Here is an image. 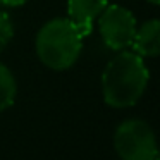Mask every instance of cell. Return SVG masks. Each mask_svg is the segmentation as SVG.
I'll return each instance as SVG.
<instances>
[{
  "label": "cell",
  "instance_id": "cell-1",
  "mask_svg": "<svg viewBox=\"0 0 160 160\" xmlns=\"http://www.w3.org/2000/svg\"><path fill=\"white\" fill-rule=\"evenodd\" d=\"M150 72L141 55L136 52L121 50L110 60L102 74L103 100L114 108H126L134 105L148 86Z\"/></svg>",
  "mask_w": 160,
  "mask_h": 160
},
{
  "label": "cell",
  "instance_id": "cell-2",
  "mask_svg": "<svg viewBox=\"0 0 160 160\" xmlns=\"http://www.w3.org/2000/svg\"><path fill=\"white\" fill-rule=\"evenodd\" d=\"M81 31L69 19H52L36 35V53L53 71L69 69L83 50Z\"/></svg>",
  "mask_w": 160,
  "mask_h": 160
},
{
  "label": "cell",
  "instance_id": "cell-3",
  "mask_svg": "<svg viewBox=\"0 0 160 160\" xmlns=\"http://www.w3.org/2000/svg\"><path fill=\"white\" fill-rule=\"evenodd\" d=\"M114 148L121 160H155L158 150L153 129L141 119H128L119 124Z\"/></svg>",
  "mask_w": 160,
  "mask_h": 160
},
{
  "label": "cell",
  "instance_id": "cell-4",
  "mask_svg": "<svg viewBox=\"0 0 160 160\" xmlns=\"http://www.w3.org/2000/svg\"><path fill=\"white\" fill-rule=\"evenodd\" d=\"M136 18L121 5H107L98 18V29L103 43L110 50H126L131 47L136 33Z\"/></svg>",
  "mask_w": 160,
  "mask_h": 160
},
{
  "label": "cell",
  "instance_id": "cell-5",
  "mask_svg": "<svg viewBox=\"0 0 160 160\" xmlns=\"http://www.w3.org/2000/svg\"><path fill=\"white\" fill-rule=\"evenodd\" d=\"M108 5V0H67L69 21L81 31L83 36L91 35L95 18L102 14Z\"/></svg>",
  "mask_w": 160,
  "mask_h": 160
},
{
  "label": "cell",
  "instance_id": "cell-6",
  "mask_svg": "<svg viewBox=\"0 0 160 160\" xmlns=\"http://www.w3.org/2000/svg\"><path fill=\"white\" fill-rule=\"evenodd\" d=\"M131 47L141 57L160 55V19H150L136 28Z\"/></svg>",
  "mask_w": 160,
  "mask_h": 160
},
{
  "label": "cell",
  "instance_id": "cell-7",
  "mask_svg": "<svg viewBox=\"0 0 160 160\" xmlns=\"http://www.w3.org/2000/svg\"><path fill=\"white\" fill-rule=\"evenodd\" d=\"M16 91H18V86H16L14 74L7 66L0 62V112L14 105Z\"/></svg>",
  "mask_w": 160,
  "mask_h": 160
},
{
  "label": "cell",
  "instance_id": "cell-8",
  "mask_svg": "<svg viewBox=\"0 0 160 160\" xmlns=\"http://www.w3.org/2000/svg\"><path fill=\"white\" fill-rule=\"evenodd\" d=\"M12 35H14V26H12L11 18H9L7 12L0 11V52L12 40Z\"/></svg>",
  "mask_w": 160,
  "mask_h": 160
},
{
  "label": "cell",
  "instance_id": "cell-9",
  "mask_svg": "<svg viewBox=\"0 0 160 160\" xmlns=\"http://www.w3.org/2000/svg\"><path fill=\"white\" fill-rule=\"evenodd\" d=\"M28 0H0V5H5V7H19V5H24Z\"/></svg>",
  "mask_w": 160,
  "mask_h": 160
},
{
  "label": "cell",
  "instance_id": "cell-10",
  "mask_svg": "<svg viewBox=\"0 0 160 160\" xmlns=\"http://www.w3.org/2000/svg\"><path fill=\"white\" fill-rule=\"evenodd\" d=\"M150 4H155V5H160V0H148Z\"/></svg>",
  "mask_w": 160,
  "mask_h": 160
}]
</instances>
